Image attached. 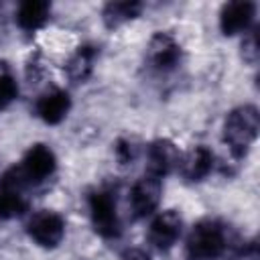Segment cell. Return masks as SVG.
Returning <instances> with one entry per match:
<instances>
[{
    "instance_id": "cell-1",
    "label": "cell",
    "mask_w": 260,
    "mask_h": 260,
    "mask_svg": "<svg viewBox=\"0 0 260 260\" xmlns=\"http://www.w3.org/2000/svg\"><path fill=\"white\" fill-rule=\"evenodd\" d=\"M55 169H57L55 152L45 144H35L26 150V154L18 165L6 171V175L2 177V189L22 193V189L47 181L55 173Z\"/></svg>"
},
{
    "instance_id": "cell-2",
    "label": "cell",
    "mask_w": 260,
    "mask_h": 260,
    "mask_svg": "<svg viewBox=\"0 0 260 260\" xmlns=\"http://www.w3.org/2000/svg\"><path fill=\"white\" fill-rule=\"evenodd\" d=\"M260 128V116L254 106H240L234 108L223 122V142L228 144L230 152L236 158L246 156L250 146L254 144Z\"/></svg>"
},
{
    "instance_id": "cell-3",
    "label": "cell",
    "mask_w": 260,
    "mask_h": 260,
    "mask_svg": "<svg viewBox=\"0 0 260 260\" xmlns=\"http://www.w3.org/2000/svg\"><path fill=\"white\" fill-rule=\"evenodd\" d=\"M225 228L215 219H203L195 223L185 244L189 260H217L225 252Z\"/></svg>"
},
{
    "instance_id": "cell-4",
    "label": "cell",
    "mask_w": 260,
    "mask_h": 260,
    "mask_svg": "<svg viewBox=\"0 0 260 260\" xmlns=\"http://www.w3.org/2000/svg\"><path fill=\"white\" fill-rule=\"evenodd\" d=\"M87 207H89V219L93 230L102 236V238H118L122 232L120 225V215H118V205H116V197L112 191L108 189H98L93 193H89L87 197Z\"/></svg>"
},
{
    "instance_id": "cell-5",
    "label": "cell",
    "mask_w": 260,
    "mask_h": 260,
    "mask_svg": "<svg viewBox=\"0 0 260 260\" xmlns=\"http://www.w3.org/2000/svg\"><path fill=\"white\" fill-rule=\"evenodd\" d=\"M26 234L41 248H57L65 236V221L59 213L51 209H41L28 219Z\"/></svg>"
},
{
    "instance_id": "cell-6",
    "label": "cell",
    "mask_w": 260,
    "mask_h": 260,
    "mask_svg": "<svg viewBox=\"0 0 260 260\" xmlns=\"http://www.w3.org/2000/svg\"><path fill=\"white\" fill-rule=\"evenodd\" d=\"M146 59L156 71H173L181 63V45L169 32H154L146 49Z\"/></svg>"
},
{
    "instance_id": "cell-7",
    "label": "cell",
    "mask_w": 260,
    "mask_h": 260,
    "mask_svg": "<svg viewBox=\"0 0 260 260\" xmlns=\"http://www.w3.org/2000/svg\"><path fill=\"white\" fill-rule=\"evenodd\" d=\"M160 201V179L144 175L130 189V211L136 219L150 215Z\"/></svg>"
},
{
    "instance_id": "cell-8",
    "label": "cell",
    "mask_w": 260,
    "mask_h": 260,
    "mask_svg": "<svg viewBox=\"0 0 260 260\" xmlns=\"http://www.w3.org/2000/svg\"><path fill=\"white\" fill-rule=\"evenodd\" d=\"M183 219L175 209H165L154 215L148 228V242L156 250H169L175 246V242L181 236Z\"/></svg>"
},
{
    "instance_id": "cell-9",
    "label": "cell",
    "mask_w": 260,
    "mask_h": 260,
    "mask_svg": "<svg viewBox=\"0 0 260 260\" xmlns=\"http://www.w3.org/2000/svg\"><path fill=\"white\" fill-rule=\"evenodd\" d=\"M256 16V4L250 0H236L223 4L219 12V28L223 35L248 32Z\"/></svg>"
},
{
    "instance_id": "cell-10",
    "label": "cell",
    "mask_w": 260,
    "mask_h": 260,
    "mask_svg": "<svg viewBox=\"0 0 260 260\" xmlns=\"http://www.w3.org/2000/svg\"><path fill=\"white\" fill-rule=\"evenodd\" d=\"M179 165H181V152L171 140L158 138L148 146V165H146L148 173L146 175L162 179Z\"/></svg>"
},
{
    "instance_id": "cell-11",
    "label": "cell",
    "mask_w": 260,
    "mask_h": 260,
    "mask_svg": "<svg viewBox=\"0 0 260 260\" xmlns=\"http://www.w3.org/2000/svg\"><path fill=\"white\" fill-rule=\"evenodd\" d=\"M69 108H71V98L63 89L45 91L43 95H39L35 104V112L45 124H59L67 116Z\"/></svg>"
},
{
    "instance_id": "cell-12",
    "label": "cell",
    "mask_w": 260,
    "mask_h": 260,
    "mask_svg": "<svg viewBox=\"0 0 260 260\" xmlns=\"http://www.w3.org/2000/svg\"><path fill=\"white\" fill-rule=\"evenodd\" d=\"M213 165H215L213 152L201 144V146H195L187 154V158L181 162V173L187 181L197 183V181H203L213 171Z\"/></svg>"
},
{
    "instance_id": "cell-13",
    "label": "cell",
    "mask_w": 260,
    "mask_h": 260,
    "mask_svg": "<svg viewBox=\"0 0 260 260\" xmlns=\"http://www.w3.org/2000/svg\"><path fill=\"white\" fill-rule=\"evenodd\" d=\"M49 14H51V4L49 2H45V0H26L16 10V24L26 32H35L47 22Z\"/></svg>"
},
{
    "instance_id": "cell-14",
    "label": "cell",
    "mask_w": 260,
    "mask_h": 260,
    "mask_svg": "<svg viewBox=\"0 0 260 260\" xmlns=\"http://www.w3.org/2000/svg\"><path fill=\"white\" fill-rule=\"evenodd\" d=\"M95 57H98V49H95L93 45H83V47H79V49L71 55V59L65 63V73H67V77H69L71 81H75V83H83V81L91 75V71H93V61H95Z\"/></svg>"
},
{
    "instance_id": "cell-15",
    "label": "cell",
    "mask_w": 260,
    "mask_h": 260,
    "mask_svg": "<svg viewBox=\"0 0 260 260\" xmlns=\"http://www.w3.org/2000/svg\"><path fill=\"white\" fill-rule=\"evenodd\" d=\"M142 10V4L140 2H130V0H124V2H110L104 6V22L106 26L114 28V26H120L132 18H136Z\"/></svg>"
},
{
    "instance_id": "cell-16",
    "label": "cell",
    "mask_w": 260,
    "mask_h": 260,
    "mask_svg": "<svg viewBox=\"0 0 260 260\" xmlns=\"http://www.w3.org/2000/svg\"><path fill=\"white\" fill-rule=\"evenodd\" d=\"M28 209V201L20 191L2 189L0 191V219H12Z\"/></svg>"
},
{
    "instance_id": "cell-17",
    "label": "cell",
    "mask_w": 260,
    "mask_h": 260,
    "mask_svg": "<svg viewBox=\"0 0 260 260\" xmlns=\"http://www.w3.org/2000/svg\"><path fill=\"white\" fill-rule=\"evenodd\" d=\"M18 95V85L10 73H0V112L10 106Z\"/></svg>"
},
{
    "instance_id": "cell-18",
    "label": "cell",
    "mask_w": 260,
    "mask_h": 260,
    "mask_svg": "<svg viewBox=\"0 0 260 260\" xmlns=\"http://www.w3.org/2000/svg\"><path fill=\"white\" fill-rule=\"evenodd\" d=\"M258 35L256 30H248L246 37H244V43H242V57L244 61H248L250 65H254L258 61Z\"/></svg>"
},
{
    "instance_id": "cell-19",
    "label": "cell",
    "mask_w": 260,
    "mask_h": 260,
    "mask_svg": "<svg viewBox=\"0 0 260 260\" xmlns=\"http://www.w3.org/2000/svg\"><path fill=\"white\" fill-rule=\"evenodd\" d=\"M116 156H118L120 165H128V162H132V158H134V146H132L128 140L120 138V140L116 142Z\"/></svg>"
},
{
    "instance_id": "cell-20",
    "label": "cell",
    "mask_w": 260,
    "mask_h": 260,
    "mask_svg": "<svg viewBox=\"0 0 260 260\" xmlns=\"http://www.w3.org/2000/svg\"><path fill=\"white\" fill-rule=\"evenodd\" d=\"M120 260H152L150 254L146 250H140V248H128L122 252Z\"/></svg>"
}]
</instances>
